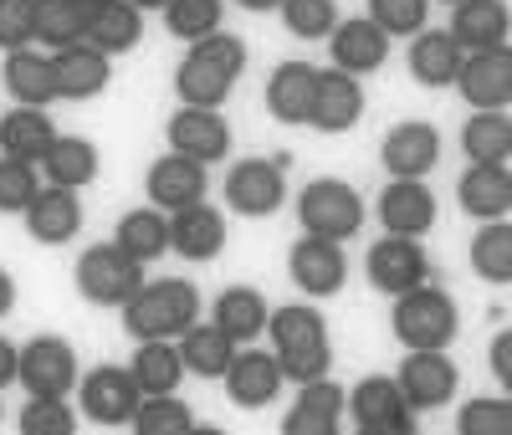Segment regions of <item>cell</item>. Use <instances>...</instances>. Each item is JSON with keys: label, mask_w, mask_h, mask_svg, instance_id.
Segmentation results:
<instances>
[{"label": "cell", "mask_w": 512, "mask_h": 435, "mask_svg": "<svg viewBox=\"0 0 512 435\" xmlns=\"http://www.w3.org/2000/svg\"><path fill=\"white\" fill-rule=\"evenodd\" d=\"M41 174H47V185H67V190L93 185L98 180V144L77 139V134H57V144L41 159Z\"/></svg>", "instance_id": "obj_37"}, {"label": "cell", "mask_w": 512, "mask_h": 435, "mask_svg": "<svg viewBox=\"0 0 512 435\" xmlns=\"http://www.w3.org/2000/svg\"><path fill=\"white\" fill-rule=\"evenodd\" d=\"M282 26L297 41H328L338 26V6L333 0H282Z\"/></svg>", "instance_id": "obj_44"}, {"label": "cell", "mask_w": 512, "mask_h": 435, "mask_svg": "<svg viewBox=\"0 0 512 435\" xmlns=\"http://www.w3.org/2000/svg\"><path fill=\"white\" fill-rule=\"evenodd\" d=\"M236 6L251 16H267V11H282V0H236Z\"/></svg>", "instance_id": "obj_52"}, {"label": "cell", "mask_w": 512, "mask_h": 435, "mask_svg": "<svg viewBox=\"0 0 512 435\" xmlns=\"http://www.w3.org/2000/svg\"><path fill=\"white\" fill-rule=\"evenodd\" d=\"M52 144H57V128L41 108H11L6 118H0V154L41 164Z\"/></svg>", "instance_id": "obj_35"}, {"label": "cell", "mask_w": 512, "mask_h": 435, "mask_svg": "<svg viewBox=\"0 0 512 435\" xmlns=\"http://www.w3.org/2000/svg\"><path fill=\"white\" fill-rule=\"evenodd\" d=\"M0 118H6V113H0Z\"/></svg>", "instance_id": "obj_57"}, {"label": "cell", "mask_w": 512, "mask_h": 435, "mask_svg": "<svg viewBox=\"0 0 512 435\" xmlns=\"http://www.w3.org/2000/svg\"><path fill=\"white\" fill-rule=\"evenodd\" d=\"M461 154L472 164H507L512 159V118L507 108H477L461 123Z\"/></svg>", "instance_id": "obj_34"}, {"label": "cell", "mask_w": 512, "mask_h": 435, "mask_svg": "<svg viewBox=\"0 0 512 435\" xmlns=\"http://www.w3.org/2000/svg\"><path fill=\"white\" fill-rule=\"evenodd\" d=\"M82 369H77V348L57 333H41L21 348V374L16 384L26 389V395H41V400H67L77 389Z\"/></svg>", "instance_id": "obj_7"}, {"label": "cell", "mask_w": 512, "mask_h": 435, "mask_svg": "<svg viewBox=\"0 0 512 435\" xmlns=\"http://www.w3.org/2000/svg\"><path fill=\"white\" fill-rule=\"evenodd\" d=\"M113 241L134 256V261H159L164 251H169V215L159 210V205H149V210H128L123 221H118V231H113Z\"/></svg>", "instance_id": "obj_39"}, {"label": "cell", "mask_w": 512, "mask_h": 435, "mask_svg": "<svg viewBox=\"0 0 512 435\" xmlns=\"http://www.w3.org/2000/svg\"><path fill=\"white\" fill-rule=\"evenodd\" d=\"M441 6H461V0H441Z\"/></svg>", "instance_id": "obj_55"}, {"label": "cell", "mask_w": 512, "mask_h": 435, "mask_svg": "<svg viewBox=\"0 0 512 435\" xmlns=\"http://www.w3.org/2000/svg\"><path fill=\"white\" fill-rule=\"evenodd\" d=\"M16 374H21V348L11 338H0V389H11Z\"/></svg>", "instance_id": "obj_50"}, {"label": "cell", "mask_w": 512, "mask_h": 435, "mask_svg": "<svg viewBox=\"0 0 512 435\" xmlns=\"http://www.w3.org/2000/svg\"><path fill=\"white\" fill-rule=\"evenodd\" d=\"M456 435H512V395L466 400L456 415Z\"/></svg>", "instance_id": "obj_45"}, {"label": "cell", "mask_w": 512, "mask_h": 435, "mask_svg": "<svg viewBox=\"0 0 512 435\" xmlns=\"http://www.w3.org/2000/svg\"><path fill=\"white\" fill-rule=\"evenodd\" d=\"M134 430L139 435H190L195 430V410L175 395H144L139 415H134Z\"/></svg>", "instance_id": "obj_42"}, {"label": "cell", "mask_w": 512, "mask_h": 435, "mask_svg": "<svg viewBox=\"0 0 512 435\" xmlns=\"http://www.w3.org/2000/svg\"><path fill=\"white\" fill-rule=\"evenodd\" d=\"M205 190H210V164H200L190 154H175V149H169L164 159H154L149 174H144V195L164 215H175V210L205 200Z\"/></svg>", "instance_id": "obj_14"}, {"label": "cell", "mask_w": 512, "mask_h": 435, "mask_svg": "<svg viewBox=\"0 0 512 435\" xmlns=\"http://www.w3.org/2000/svg\"><path fill=\"white\" fill-rule=\"evenodd\" d=\"M379 159L390 169V180H425V174L441 164L436 123H395L379 144Z\"/></svg>", "instance_id": "obj_17"}, {"label": "cell", "mask_w": 512, "mask_h": 435, "mask_svg": "<svg viewBox=\"0 0 512 435\" xmlns=\"http://www.w3.org/2000/svg\"><path fill=\"white\" fill-rule=\"evenodd\" d=\"M349 415V395L328 374L297 384V405L282 415V435H338V420Z\"/></svg>", "instance_id": "obj_20"}, {"label": "cell", "mask_w": 512, "mask_h": 435, "mask_svg": "<svg viewBox=\"0 0 512 435\" xmlns=\"http://www.w3.org/2000/svg\"><path fill=\"white\" fill-rule=\"evenodd\" d=\"M507 31H512L507 0H461V6H451V36L461 52L507 47Z\"/></svg>", "instance_id": "obj_27"}, {"label": "cell", "mask_w": 512, "mask_h": 435, "mask_svg": "<svg viewBox=\"0 0 512 435\" xmlns=\"http://www.w3.org/2000/svg\"><path fill=\"white\" fill-rule=\"evenodd\" d=\"M487 364H492V374L502 379V395H512V328H502V333L492 338Z\"/></svg>", "instance_id": "obj_49"}, {"label": "cell", "mask_w": 512, "mask_h": 435, "mask_svg": "<svg viewBox=\"0 0 512 435\" xmlns=\"http://www.w3.org/2000/svg\"><path fill=\"white\" fill-rule=\"evenodd\" d=\"M169 246L185 261H216L226 251V210H216L210 200L175 210L169 215Z\"/></svg>", "instance_id": "obj_19"}, {"label": "cell", "mask_w": 512, "mask_h": 435, "mask_svg": "<svg viewBox=\"0 0 512 435\" xmlns=\"http://www.w3.org/2000/svg\"><path fill=\"white\" fill-rule=\"evenodd\" d=\"M241 72H246V41L231 31H210L175 67V93L185 108H221Z\"/></svg>", "instance_id": "obj_2"}, {"label": "cell", "mask_w": 512, "mask_h": 435, "mask_svg": "<svg viewBox=\"0 0 512 435\" xmlns=\"http://www.w3.org/2000/svg\"><path fill=\"white\" fill-rule=\"evenodd\" d=\"M36 190H41V164L0 154V215H26Z\"/></svg>", "instance_id": "obj_43"}, {"label": "cell", "mask_w": 512, "mask_h": 435, "mask_svg": "<svg viewBox=\"0 0 512 435\" xmlns=\"http://www.w3.org/2000/svg\"><path fill=\"white\" fill-rule=\"evenodd\" d=\"M77 6H82V11H93V6H103V0H77Z\"/></svg>", "instance_id": "obj_54"}, {"label": "cell", "mask_w": 512, "mask_h": 435, "mask_svg": "<svg viewBox=\"0 0 512 435\" xmlns=\"http://www.w3.org/2000/svg\"><path fill=\"white\" fill-rule=\"evenodd\" d=\"M36 41L52 52L88 41V11L77 0H36Z\"/></svg>", "instance_id": "obj_40"}, {"label": "cell", "mask_w": 512, "mask_h": 435, "mask_svg": "<svg viewBox=\"0 0 512 435\" xmlns=\"http://www.w3.org/2000/svg\"><path fill=\"white\" fill-rule=\"evenodd\" d=\"M221 16H226V6L221 0H169L164 6V26H169V36H180V41H205L210 31H221Z\"/></svg>", "instance_id": "obj_41"}, {"label": "cell", "mask_w": 512, "mask_h": 435, "mask_svg": "<svg viewBox=\"0 0 512 435\" xmlns=\"http://www.w3.org/2000/svg\"><path fill=\"white\" fill-rule=\"evenodd\" d=\"M210 323L226 328L236 343H256L267 333V323H272V308H267V297L256 287H226L216 297V318H210Z\"/></svg>", "instance_id": "obj_36"}, {"label": "cell", "mask_w": 512, "mask_h": 435, "mask_svg": "<svg viewBox=\"0 0 512 435\" xmlns=\"http://www.w3.org/2000/svg\"><path fill=\"white\" fill-rule=\"evenodd\" d=\"M118 313H123V333L139 343L180 338L190 323H200V287L185 277H159V282H144Z\"/></svg>", "instance_id": "obj_3"}, {"label": "cell", "mask_w": 512, "mask_h": 435, "mask_svg": "<svg viewBox=\"0 0 512 435\" xmlns=\"http://www.w3.org/2000/svg\"><path fill=\"white\" fill-rule=\"evenodd\" d=\"M16 308V277L6 272V267H0V318H6Z\"/></svg>", "instance_id": "obj_51"}, {"label": "cell", "mask_w": 512, "mask_h": 435, "mask_svg": "<svg viewBox=\"0 0 512 435\" xmlns=\"http://www.w3.org/2000/svg\"><path fill=\"white\" fill-rule=\"evenodd\" d=\"M221 384H226V395H231V405H241V410H262V405H272L277 395H282V384H287V374H282V364H277V354H267V348H236V359H231V369L221 374Z\"/></svg>", "instance_id": "obj_15"}, {"label": "cell", "mask_w": 512, "mask_h": 435, "mask_svg": "<svg viewBox=\"0 0 512 435\" xmlns=\"http://www.w3.org/2000/svg\"><path fill=\"white\" fill-rule=\"evenodd\" d=\"M77 292L93 302V308H123L128 297L144 287V261H134L118 241H93L77 256Z\"/></svg>", "instance_id": "obj_5"}, {"label": "cell", "mask_w": 512, "mask_h": 435, "mask_svg": "<svg viewBox=\"0 0 512 435\" xmlns=\"http://www.w3.org/2000/svg\"><path fill=\"white\" fill-rule=\"evenodd\" d=\"M128 369H134L144 395H175L180 379H190V369L180 359V338H144Z\"/></svg>", "instance_id": "obj_33"}, {"label": "cell", "mask_w": 512, "mask_h": 435, "mask_svg": "<svg viewBox=\"0 0 512 435\" xmlns=\"http://www.w3.org/2000/svg\"><path fill=\"white\" fill-rule=\"evenodd\" d=\"M272 354L287 374V384H313L323 374H333V338H328V318L313 302H292V308H272L267 323Z\"/></svg>", "instance_id": "obj_1"}, {"label": "cell", "mask_w": 512, "mask_h": 435, "mask_svg": "<svg viewBox=\"0 0 512 435\" xmlns=\"http://www.w3.org/2000/svg\"><path fill=\"white\" fill-rule=\"evenodd\" d=\"M6 87L21 108H47L57 98V62L36 47H21V52H6Z\"/></svg>", "instance_id": "obj_30"}, {"label": "cell", "mask_w": 512, "mask_h": 435, "mask_svg": "<svg viewBox=\"0 0 512 435\" xmlns=\"http://www.w3.org/2000/svg\"><path fill=\"white\" fill-rule=\"evenodd\" d=\"M364 277L384 297H400L420 282H431V261L420 251V236H379L364 256Z\"/></svg>", "instance_id": "obj_11"}, {"label": "cell", "mask_w": 512, "mask_h": 435, "mask_svg": "<svg viewBox=\"0 0 512 435\" xmlns=\"http://www.w3.org/2000/svg\"><path fill=\"white\" fill-rule=\"evenodd\" d=\"M390 328H395V338L405 348H451L456 333H461V313H456L451 292L420 282V287H410V292L395 297Z\"/></svg>", "instance_id": "obj_4"}, {"label": "cell", "mask_w": 512, "mask_h": 435, "mask_svg": "<svg viewBox=\"0 0 512 435\" xmlns=\"http://www.w3.org/2000/svg\"><path fill=\"white\" fill-rule=\"evenodd\" d=\"M88 41L108 57H123L144 41V11L134 0H103V6L88 11Z\"/></svg>", "instance_id": "obj_31"}, {"label": "cell", "mask_w": 512, "mask_h": 435, "mask_svg": "<svg viewBox=\"0 0 512 435\" xmlns=\"http://www.w3.org/2000/svg\"><path fill=\"white\" fill-rule=\"evenodd\" d=\"M456 87L472 108H512V47L466 52Z\"/></svg>", "instance_id": "obj_18"}, {"label": "cell", "mask_w": 512, "mask_h": 435, "mask_svg": "<svg viewBox=\"0 0 512 435\" xmlns=\"http://www.w3.org/2000/svg\"><path fill=\"white\" fill-rule=\"evenodd\" d=\"M52 62H57V98H67V103H88L113 82V57L98 52L93 41L52 52Z\"/></svg>", "instance_id": "obj_26"}, {"label": "cell", "mask_w": 512, "mask_h": 435, "mask_svg": "<svg viewBox=\"0 0 512 435\" xmlns=\"http://www.w3.org/2000/svg\"><path fill=\"white\" fill-rule=\"evenodd\" d=\"M0 415H6V410H0Z\"/></svg>", "instance_id": "obj_56"}, {"label": "cell", "mask_w": 512, "mask_h": 435, "mask_svg": "<svg viewBox=\"0 0 512 435\" xmlns=\"http://www.w3.org/2000/svg\"><path fill=\"white\" fill-rule=\"evenodd\" d=\"M164 139L175 154H190L200 164H221L231 154V123L221 118V108H180L164 123Z\"/></svg>", "instance_id": "obj_16"}, {"label": "cell", "mask_w": 512, "mask_h": 435, "mask_svg": "<svg viewBox=\"0 0 512 435\" xmlns=\"http://www.w3.org/2000/svg\"><path fill=\"white\" fill-rule=\"evenodd\" d=\"M36 41V0H0V52H21Z\"/></svg>", "instance_id": "obj_48"}, {"label": "cell", "mask_w": 512, "mask_h": 435, "mask_svg": "<svg viewBox=\"0 0 512 435\" xmlns=\"http://www.w3.org/2000/svg\"><path fill=\"white\" fill-rule=\"evenodd\" d=\"M364 118V87L354 72H338V67H323L318 72V98H313V123L318 134H349Z\"/></svg>", "instance_id": "obj_23"}, {"label": "cell", "mask_w": 512, "mask_h": 435, "mask_svg": "<svg viewBox=\"0 0 512 435\" xmlns=\"http://www.w3.org/2000/svg\"><path fill=\"white\" fill-rule=\"evenodd\" d=\"M287 159H241L226 169V210L251 215V221H267L287 205Z\"/></svg>", "instance_id": "obj_10"}, {"label": "cell", "mask_w": 512, "mask_h": 435, "mask_svg": "<svg viewBox=\"0 0 512 435\" xmlns=\"http://www.w3.org/2000/svg\"><path fill=\"white\" fill-rule=\"evenodd\" d=\"M425 16H431V0H369V21L384 36H420Z\"/></svg>", "instance_id": "obj_46"}, {"label": "cell", "mask_w": 512, "mask_h": 435, "mask_svg": "<svg viewBox=\"0 0 512 435\" xmlns=\"http://www.w3.org/2000/svg\"><path fill=\"white\" fill-rule=\"evenodd\" d=\"M236 348L241 343L226 328H216V323H190L180 333V359H185V369L195 379H221L231 369V359H236Z\"/></svg>", "instance_id": "obj_32"}, {"label": "cell", "mask_w": 512, "mask_h": 435, "mask_svg": "<svg viewBox=\"0 0 512 435\" xmlns=\"http://www.w3.org/2000/svg\"><path fill=\"white\" fill-rule=\"evenodd\" d=\"M456 200L472 221H502L512 210V169L507 164H472L456 180Z\"/></svg>", "instance_id": "obj_28"}, {"label": "cell", "mask_w": 512, "mask_h": 435, "mask_svg": "<svg viewBox=\"0 0 512 435\" xmlns=\"http://www.w3.org/2000/svg\"><path fill=\"white\" fill-rule=\"evenodd\" d=\"M466 52L456 47L451 31H431L425 26L420 36H410V77L420 87H456Z\"/></svg>", "instance_id": "obj_29"}, {"label": "cell", "mask_w": 512, "mask_h": 435, "mask_svg": "<svg viewBox=\"0 0 512 435\" xmlns=\"http://www.w3.org/2000/svg\"><path fill=\"white\" fill-rule=\"evenodd\" d=\"M395 379H400L415 415L420 410H446L456 400V384H461L456 364L446 359V348H405V364L395 369Z\"/></svg>", "instance_id": "obj_13"}, {"label": "cell", "mask_w": 512, "mask_h": 435, "mask_svg": "<svg viewBox=\"0 0 512 435\" xmlns=\"http://www.w3.org/2000/svg\"><path fill=\"white\" fill-rule=\"evenodd\" d=\"M472 272L492 287H512V221H482V231L472 236Z\"/></svg>", "instance_id": "obj_38"}, {"label": "cell", "mask_w": 512, "mask_h": 435, "mask_svg": "<svg viewBox=\"0 0 512 435\" xmlns=\"http://www.w3.org/2000/svg\"><path fill=\"white\" fill-rule=\"evenodd\" d=\"M287 277L297 282V292L308 297H333L344 292L349 282V256H344V241H328V236H297L292 251H287Z\"/></svg>", "instance_id": "obj_12"}, {"label": "cell", "mask_w": 512, "mask_h": 435, "mask_svg": "<svg viewBox=\"0 0 512 435\" xmlns=\"http://www.w3.org/2000/svg\"><path fill=\"white\" fill-rule=\"evenodd\" d=\"M16 430H21V435H77V415L67 410V400H41V395H31L26 410L16 415Z\"/></svg>", "instance_id": "obj_47"}, {"label": "cell", "mask_w": 512, "mask_h": 435, "mask_svg": "<svg viewBox=\"0 0 512 435\" xmlns=\"http://www.w3.org/2000/svg\"><path fill=\"white\" fill-rule=\"evenodd\" d=\"M390 41H395V36H384L369 16H354V21H338V26H333L328 57H333L338 72L364 77V72H379L384 62H390Z\"/></svg>", "instance_id": "obj_22"}, {"label": "cell", "mask_w": 512, "mask_h": 435, "mask_svg": "<svg viewBox=\"0 0 512 435\" xmlns=\"http://www.w3.org/2000/svg\"><path fill=\"white\" fill-rule=\"evenodd\" d=\"M379 226L390 236H425L436 226V195L425 180H390L379 190Z\"/></svg>", "instance_id": "obj_24"}, {"label": "cell", "mask_w": 512, "mask_h": 435, "mask_svg": "<svg viewBox=\"0 0 512 435\" xmlns=\"http://www.w3.org/2000/svg\"><path fill=\"white\" fill-rule=\"evenodd\" d=\"M21 221H26L31 241H41V246H67V241H77V231H82V200H77V190H67V185H41Z\"/></svg>", "instance_id": "obj_21"}, {"label": "cell", "mask_w": 512, "mask_h": 435, "mask_svg": "<svg viewBox=\"0 0 512 435\" xmlns=\"http://www.w3.org/2000/svg\"><path fill=\"white\" fill-rule=\"evenodd\" d=\"M313 98H318V67L313 62H282L267 77V113L287 128L313 123Z\"/></svg>", "instance_id": "obj_25"}, {"label": "cell", "mask_w": 512, "mask_h": 435, "mask_svg": "<svg viewBox=\"0 0 512 435\" xmlns=\"http://www.w3.org/2000/svg\"><path fill=\"white\" fill-rule=\"evenodd\" d=\"M134 6H139V11H164L169 0H134Z\"/></svg>", "instance_id": "obj_53"}, {"label": "cell", "mask_w": 512, "mask_h": 435, "mask_svg": "<svg viewBox=\"0 0 512 435\" xmlns=\"http://www.w3.org/2000/svg\"><path fill=\"white\" fill-rule=\"evenodd\" d=\"M364 195L344 180H308L297 190V221L308 236H328V241H354L364 231Z\"/></svg>", "instance_id": "obj_6"}, {"label": "cell", "mask_w": 512, "mask_h": 435, "mask_svg": "<svg viewBox=\"0 0 512 435\" xmlns=\"http://www.w3.org/2000/svg\"><path fill=\"white\" fill-rule=\"evenodd\" d=\"M77 405L93 425H134L139 405H144V389L134 379V369L123 364H98L93 374L77 379Z\"/></svg>", "instance_id": "obj_8"}, {"label": "cell", "mask_w": 512, "mask_h": 435, "mask_svg": "<svg viewBox=\"0 0 512 435\" xmlns=\"http://www.w3.org/2000/svg\"><path fill=\"white\" fill-rule=\"evenodd\" d=\"M349 415L359 425V435H415V410L405 400L400 379L390 374H369L349 389Z\"/></svg>", "instance_id": "obj_9"}]
</instances>
